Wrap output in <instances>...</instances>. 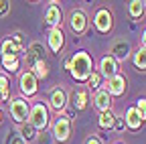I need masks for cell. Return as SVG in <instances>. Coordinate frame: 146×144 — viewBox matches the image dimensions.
<instances>
[{"mask_svg":"<svg viewBox=\"0 0 146 144\" xmlns=\"http://www.w3.org/2000/svg\"><path fill=\"white\" fill-rule=\"evenodd\" d=\"M136 112L140 114L142 120H146V98H140L138 104H136Z\"/></svg>","mask_w":146,"mask_h":144,"instance_id":"484cf974","label":"cell"},{"mask_svg":"<svg viewBox=\"0 0 146 144\" xmlns=\"http://www.w3.org/2000/svg\"><path fill=\"white\" fill-rule=\"evenodd\" d=\"M69 27H71L73 33H77V35L85 33V29H87V16L81 10H73L69 14Z\"/></svg>","mask_w":146,"mask_h":144,"instance_id":"ba28073f","label":"cell"},{"mask_svg":"<svg viewBox=\"0 0 146 144\" xmlns=\"http://www.w3.org/2000/svg\"><path fill=\"white\" fill-rule=\"evenodd\" d=\"M124 126H126V124H124L122 118H116V120H114V128H116V130H124Z\"/></svg>","mask_w":146,"mask_h":144,"instance_id":"f546056e","label":"cell"},{"mask_svg":"<svg viewBox=\"0 0 146 144\" xmlns=\"http://www.w3.org/2000/svg\"><path fill=\"white\" fill-rule=\"evenodd\" d=\"M6 144H27V142H25L21 136H18V134H14V132H12V134L6 138Z\"/></svg>","mask_w":146,"mask_h":144,"instance_id":"83f0119b","label":"cell"},{"mask_svg":"<svg viewBox=\"0 0 146 144\" xmlns=\"http://www.w3.org/2000/svg\"><path fill=\"white\" fill-rule=\"evenodd\" d=\"M65 45V37H63V31L61 29H51L49 33V47L53 53H59Z\"/></svg>","mask_w":146,"mask_h":144,"instance_id":"9a60e30c","label":"cell"},{"mask_svg":"<svg viewBox=\"0 0 146 144\" xmlns=\"http://www.w3.org/2000/svg\"><path fill=\"white\" fill-rule=\"evenodd\" d=\"M29 124L33 126L36 132H39V130H45L47 126H49V112H47L45 104L36 102V104L31 108V112H29Z\"/></svg>","mask_w":146,"mask_h":144,"instance_id":"7a4b0ae2","label":"cell"},{"mask_svg":"<svg viewBox=\"0 0 146 144\" xmlns=\"http://www.w3.org/2000/svg\"><path fill=\"white\" fill-rule=\"evenodd\" d=\"M0 120H2V112H0Z\"/></svg>","mask_w":146,"mask_h":144,"instance_id":"836d02e7","label":"cell"},{"mask_svg":"<svg viewBox=\"0 0 146 144\" xmlns=\"http://www.w3.org/2000/svg\"><path fill=\"white\" fill-rule=\"evenodd\" d=\"M45 23L53 29H59L61 25V8L57 6V2H51L45 10Z\"/></svg>","mask_w":146,"mask_h":144,"instance_id":"7c38bea8","label":"cell"},{"mask_svg":"<svg viewBox=\"0 0 146 144\" xmlns=\"http://www.w3.org/2000/svg\"><path fill=\"white\" fill-rule=\"evenodd\" d=\"M144 14V6L140 0H132L130 2V16L132 19H140V16Z\"/></svg>","mask_w":146,"mask_h":144,"instance_id":"cb8c5ba5","label":"cell"},{"mask_svg":"<svg viewBox=\"0 0 146 144\" xmlns=\"http://www.w3.org/2000/svg\"><path fill=\"white\" fill-rule=\"evenodd\" d=\"M94 106L100 112H108L110 108H112V96H110L106 89H98L96 96H94Z\"/></svg>","mask_w":146,"mask_h":144,"instance_id":"5bb4252c","label":"cell"},{"mask_svg":"<svg viewBox=\"0 0 146 144\" xmlns=\"http://www.w3.org/2000/svg\"><path fill=\"white\" fill-rule=\"evenodd\" d=\"M104 89H106L110 96H122V94L126 92V77L120 75V73L114 75V77H110Z\"/></svg>","mask_w":146,"mask_h":144,"instance_id":"8992f818","label":"cell"},{"mask_svg":"<svg viewBox=\"0 0 146 144\" xmlns=\"http://www.w3.org/2000/svg\"><path fill=\"white\" fill-rule=\"evenodd\" d=\"M73 106H75V110H83L87 106V87H79L73 92Z\"/></svg>","mask_w":146,"mask_h":144,"instance_id":"ac0fdd59","label":"cell"},{"mask_svg":"<svg viewBox=\"0 0 146 144\" xmlns=\"http://www.w3.org/2000/svg\"><path fill=\"white\" fill-rule=\"evenodd\" d=\"M89 87H100V83H102V75L100 73H96V71H91V75H89Z\"/></svg>","mask_w":146,"mask_h":144,"instance_id":"4316f807","label":"cell"},{"mask_svg":"<svg viewBox=\"0 0 146 144\" xmlns=\"http://www.w3.org/2000/svg\"><path fill=\"white\" fill-rule=\"evenodd\" d=\"M33 69H35V77H36V75H39V77H47V75H49V65H47V61H39Z\"/></svg>","mask_w":146,"mask_h":144,"instance_id":"d4e9b609","label":"cell"},{"mask_svg":"<svg viewBox=\"0 0 146 144\" xmlns=\"http://www.w3.org/2000/svg\"><path fill=\"white\" fill-rule=\"evenodd\" d=\"M49 104H51V108H53L55 112H63V110H65V106H67V92H65L63 87L53 89Z\"/></svg>","mask_w":146,"mask_h":144,"instance_id":"8fae6325","label":"cell"},{"mask_svg":"<svg viewBox=\"0 0 146 144\" xmlns=\"http://www.w3.org/2000/svg\"><path fill=\"white\" fill-rule=\"evenodd\" d=\"M21 53H25L23 43H21V35H14V37L6 39L2 43V55H14V57H18Z\"/></svg>","mask_w":146,"mask_h":144,"instance_id":"52a82bcc","label":"cell"},{"mask_svg":"<svg viewBox=\"0 0 146 144\" xmlns=\"http://www.w3.org/2000/svg\"><path fill=\"white\" fill-rule=\"evenodd\" d=\"M142 49H146V31L142 33Z\"/></svg>","mask_w":146,"mask_h":144,"instance_id":"1f68e13d","label":"cell"},{"mask_svg":"<svg viewBox=\"0 0 146 144\" xmlns=\"http://www.w3.org/2000/svg\"><path fill=\"white\" fill-rule=\"evenodd\" d=\"M0 102H2V98H0Z\"/></svg>","mask_w":146,"mask_h":144,"instance_id":"e575fe53","label":"cell"},{"mask_svg":"<svg viewBox=\"0 0 146 144\" xmlns=\"http://www.w3.org/2000/svg\"><path fill=\"white\" fill-rule=\"evenodd\" d=\"M142 6H144V8H146V2H142Z\"/></svg>","mask_w":146,"mask_h":144,"instance_id":"d6a6232c","label":"cell"},{"mask_svg":"<svg viewBox=\"0 0 146 144\" xmlns=\"http://www.w3.org/2000/svg\"><path fill=\"white\" fill-rule=\"evenodd\" d=\"M112 53H114L112 57L116 61H122V59H126L128 55H130V45H128L126 41H116L114 47H112Z\"/></svg>","mask_w":146,"mask_h":144,"instance_id":"e0dca14e","label":"cell"},{"mask_svg":"<svg viewBox=\"0 0 146 144\" xmlns=\"http://www.w3.org/2000/svg\"><path fill=\"white\" fill-rule=\"evenodd\" d=\"M29 112H31V108H29V102L21 100V98H16L10 102V116L16 124H25L29 122Z\"/></svg>","mask_w":146,"mask_h":144,"instance_id":"3957f363","label":"cell"},{"mask_svg":"<svg viewBox=\"0 0 146 144\" xmlns=\"http://www.w3.org/2000/svg\"><path fill=\"white\" fill-rule=\"evenodd\" d=\"M134 65L140 69V71H146V49H138L134 53Z\"/></svg>","mask_w":146,"mask_h":144,"instance_id":"44dd1931","label":"cell"},{"mask_svg":"<svg viewBox=\"0 0 146 144\" xmlns=\"http://www.w3.org/2000/svg\"><path fill=\"white\" fill-rule=\"evenodd\" d=\"M124 124H126L130 130H138L140 126H142V118H140V114L136 112V108H128L126 118H124Z\"/></svg>","mask_w":146,"mask_h":144,"instance_id":"2e32d148","label":"cell"},{"mask_svg":"<svg viewBox=\"0 0 146 144\" xmlns=\"http://www.w3.org/2000/svg\"><path fill=\"white\" fill-rule=\"evenodd\" d=\"M18 136H21L25 142H31V140H35L36 130L33 128V126H31L29 122H25V124H21V132H18Z\"/></svg>","mask_w":146,"mask_h":144,"instance_id":"ffe728a7","label":"cell"},{"mask_svg":"<svg viewBox=\"0 0 146 144\" xmlns=\"http://www.w3.org/2000/svg\"><path fill=\"white\" fill-rule=\"evenodd\" d=\"M114 120H116V116L112 114V110H108V112H100V126H102L104 130L114 128Z\"/></svg>","mask_w":146,"mask_h":144,"instance_id":"d6986e66","label":"cell"},{"mask_svg":"<svg viewBox=\"0 0 146 144\" xmlns=\"http://www.w3.org/2000/svg\"><path fill=\"white\" fill-rule=\"evenodd\" d=\"M100 75H106L108 79L114 77V75H118V61L112 55H108V57H104L100 61Z\"/></svg>","mask_w":146,"mask_h":144,"instance_id":"4fadbf2b","label":"cell"},{"mask_svg":"<svg viewBox=\"0 0 146 144\" xmlns=\"http://www.w3.org/2000/svg\"><path fill=\"white\" fill-rule=\"evenodd\" d=\"M85 144H102V142H100V140H98L96 136H89V138L85 140Z\"/></svg>","mask_w":146,"mask_h":144,"instance_id":"4dcf8cb0","label":"cell"},{"mask_svg":"<svg viewBox=\"0 0 146 144\" xmlns=\"http://www.w3.org/2000/svg\"><path fill=\"white\" fill-rule=\"evenodd\" d=\"M69 132H71V122L67 116H59L57 120H55L53 124V136L55 140H59V142H65L69 138Z\"/></svg>","mask_w":146,"mask_h":144,"instance_id":"277c9868","label":"cell"},{"mask_svg":"<svg viewBox=\"0 0 146 144\" xmlns=\"http://www.w3.org/2000/svg\"><path fill=\"white\" fill-rule=\"evenodd\" d=\"M10 12V2L8 0H0V16H4Z\"/></svg>","mask_w":146,"mask_h":144,"instance_id":"f1b7e54d","label":"cell"},{"mask_svg":"<svg viewBox=\"0 0 146 144\" xmlns=\"http://www.w3.org/2000/svg\"><path fill=\"white\" fill-rule=\"evenodd\" d=\"M39 61H45V49H43L41 43H33L27 51V65L33 69Z\"/></svg>","mask_w":146,"mask_h":144,"instance_id":"9c48e42d","label":"cell"},{"mask_svg":"<svg viewBox=\"0 0 146 144\" xmlns=\"http://www.w3.org/2000/svg\"><path fill=\"white\" fill-rule=\"evenodd\" d=\"M94 23H96V29H98L100 33H108L110 29H112V25H114V21H112V12H110L108 8H100V10L96 12Z\"/></svg>","mask_w":146,"mask_h":144,"instance_id":"5b68a950","label":"cell"},{"mask_svg":"<svg viewBox=\"0 0 146 144\" xmlns=\"http://www.w3.org/2000/svg\"><path fill=\"white\" fill-rule=\"evenodd\" d=\"M21 92L27 98H31V96L36 94V77H35L33 71H27V73L21 75Z\"/></svg>","mask_w":146,"mask_h":144,"instance_id":"30bf717a","label":"cell"},{"mask_svg":"<svg viewBox=\"0 0 146 144\" xmlns=\"http://www.w3.org/2000/svg\"><path fill=\"white\" fill-rule=\"evenodd\" d=\"M0 98H2V102H6L10 98V83H8L6 75H0Z\"/></svg>","mask_w":146,"mask_h":144,"instance_id":"603a6c76","label":"cell"},{"mask_svg":"<svg viewBox=\"0 0 146 144\" xmlns=\"http://www.w3.org/2000/svg\"><path fill=\"white\" fill-rule=\"evenodd\" d=\"M67 69L77 81H87L91 71H94V61H91V57L85 51H79L67 61Z\"/></svg>","mask_w":146,"mask_h":144,"instance_id":"6da1fadb","label":"cell"},{"mask_svg":"<svg viewBox=\"0 0 146 144\" xmlns=\"http://www.w3.org/2000/svg\"><path fill=\"white\" fill-rule=\"evenodd\" d=\"M2 67L6 71H16L18 69V57H14V55H2Z\"/></svg>","mask_w":146,"mask_h":144,"instance_id":"7402d4cb","label":"cell"}]
</instances>
